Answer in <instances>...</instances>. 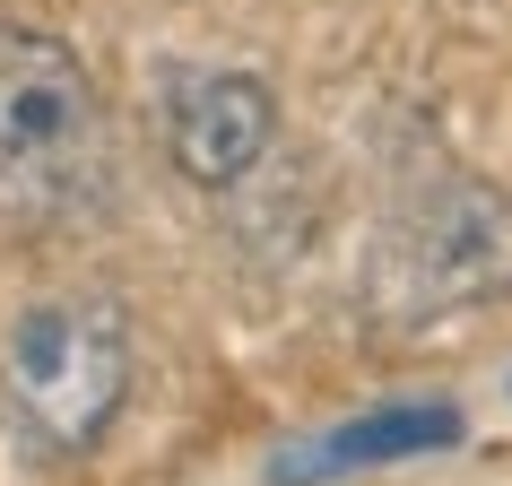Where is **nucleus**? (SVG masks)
Wrapping results in <instances>:
<instances>
[{
  "instance_id": "7ed1b4c3",
  "label": "nucleus",
  "mask_w": 512,
  "mask_h": 486,
  "mask_svg": "<svg viewBox=\"0 0 512 486\" xmlns=\"http://www.w3.org/2000/svg\"><path fill=\"white\" fill-rule=\"evenodd\" d=\"M495 296H512V191L478 183V174H443L382 217L374 252H365V313L374 322L417 330L478 313Z\"/></svg>"
},
{
  "instance_id": "20e7f679",
  "label": "nucleus",
  "mask_w": 512,
  "mask_h": 486,
  "mask_svg": "<svg viewBox=\"0 0 512 486\" xmlns=\"http://www.w3.org/2000/svg\"><path fill=\"white\" fill-rule=\"evenodd\" d=\"M270 139H278V96L252 70H217V61L165 70V157L183 183L235 191L270 157Z\"/></svg>"
},
{
  "instance_id": "39448f33",
  "label": "nucleus",
  "mask_w": 512,
  "mask_h": 486,
  "mask_svg": "<svg viewBox=\"0 0 512 486\" xmlns=\"http://www.w3.org/2000/svg\"><path fill=\"white\" fill-rule=\"evenodd\" d=\"M460 434H469V417H460L452 400H382V408H365V417H348V426L296 443V452L270 469V486H339V478H356V469H400V460H417V452H452Z\"/></svg>"
},
{
  "instance_id": "f03ea898",
  "label": "nucleus",
  "mask_w": 512,
  "mask_h": 486,
  "mask_svg": "<svg viewBox=\"0 0 512 486\" xmlns=\"http://www.w3.org/2000/svg\"><path fill=\"white\" fill-rule=\"evenodd\" d=\"M131 400V313L105 287H61L0 330V426L27 460H87Z\"/></svg>"
},
{
  "instance_id": "f257e3e1",
  "label": "nucleus",
  "mask_w": 512,
  "mask_h": 486,
  "mask_svg": "<svg viewBox=\"0 0 512 486\" xmlns=\"http://www.w3.org/2000/svg\"><path fill=\"white\" fill-rule=\"evenodd\" d=\"M113 183V131L87 61L44 27H0V235L79 226Z\"/></svg>"
}]
</instances>
